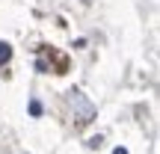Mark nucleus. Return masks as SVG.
<instances>
[{"label":"nucleus","mask_w":160,"mask_h":154,"mask_svg":"<svg viewBox=\"0 0 160 154\" xmlns=\"http://www.w3.org/2000/svg\"><path fill=\"white\" fill-rule=\"evenodd\" d=\"M113 154H128V148H122V145H119V148H113Z\"/></svg>","instance_id":"7ed1b4c3"},{"label":"nucleus","mask_w":160,"mask_h":154,"mask_svg":"<svg viewBox=\"0 0 160 154\" xmlns=\"http://www.w3.org/2000/svg\"><path fill=\"white\" fill-rule=\"evenodd\" d=\"M30 116H33V119H39V116H42V101H36V98L30 101Z\"/></svg>","instance_id":"f03ea898"},{"label":"nucleus","mask_w":160,"mask_h":154,"mask_svg":"<svg viewBox=\"0 0 160 154\" xmlns=\"http://www.w3.org/2000/svg\"><path fill=\"white\" fill-rule=\"evenodd\" d=\"M12 59V45L9 42H0V62H9Z\"/></svg>","instance_id":"f257e3e1"}]
</instances>
